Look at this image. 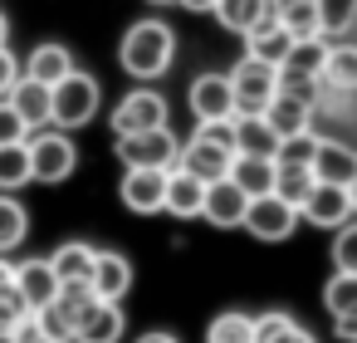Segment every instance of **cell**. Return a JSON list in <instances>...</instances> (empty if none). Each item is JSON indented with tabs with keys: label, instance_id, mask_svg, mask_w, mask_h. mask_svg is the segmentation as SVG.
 <instances>
[{
	"label": "cell",
	"instance_id": "obj_21",
	"mask_svg": "<svg viewBox=\"0 0 357 343\" xmlns=\"http://www.w3.org/2000/svg\"><path fill=\"white\" fill-rule=\"evenodd\" d=\"M235 152H255V157H274L279 152V133L264 123V113H235Z\"/></svg>",
	"mask_w": 357,
	"mask_h": 343
},
{
	"label": "cell",
	"instance_id": "obj_13",
	"mask_svg": "<svg viewBox=\"0 0 357 343\" xmlns=\"http://www.w3.org/2000/svg\"><path fill=\"white\" fill-rule=\"evenodd\" d=\"M298 221L318 226V231H337L352 221V201H347V187H333V182H313V191L303 196L298 206Z\"/></svg>",
	"mask_w": 357,
	"mask_h": 343
},
{
	"label": "cell",
	"instance_id": "obj_33",
	"mask_svg": "<svg viewBox=\"0 0 357 343\" xmlns=\"http://www.w3.org/2000/svg\"><path fill=\"white\" fill-rule=\"evenodd\" d=\"M323 309L337 319V314H352L357 309V275L347 270H333V279L323 284Z\"/></svg>",
	"mask_w": 357,
	"mask_h": 343
},
{
	"label": "cell",
	"instance_id": "obj_30",
	"mask_svg": "<svg viewBox=\"0 0 357 343\" xmlns=\"http://www.w3.org/2000/svg\"><path fill=\"white\" fill-rule=\"evenodd\" d=\"M274 20L294 40H308V35H318V0H274Z\"/></svg>",
	"mask_w": 357,
	"mask_h": 343
},
{
	"label": "cell",
	"instance_id": "obj_43",
	"mask_svg": "<svg viewBox=\"0 0 357 343\" xmlns=\"http://www.w3.org/2000/svg\"><path fill=\"white\" fill-rule=\"evenodd\" d=\"M333 328H337V338L357 343V309H352V314H337V319H333Z\"/></svg>",
	"mask_w": 357,
	"mask_h": 343
},
{
	"label": "cell",
	"instance_id": "obj_6",
	"mask_svg": "<svg viewBox=\"0 0 357 343\" xmlns=\"http://www.w3.org/2000/svg\"><path fill=\"white\" fill-rule=\"evenodd\" d=\"M230 89H235V113H264V103L279 94V69L245 54L235 69H230Z\"/></svg>",
	"mask_w": 357,
	"mask_h": 343
},
{
	"label": "cell",
	"instance_id": "obj_49",
	"mask_svg": "<svg viewBox=\"0 0 357 343\" xmlns=\"http://www.w3.org/2000/svg\"><path fill=\"white\" fill-rule=\"evenodd\" d=\"M0 343H15V338H10V328H0Z\"/></svg>",
	"mask_w": 357,
	"mask_h": 343
},
{
	"label": "cell",
	"instance_id": "obj_24",
	"mask_svg": "<svg viewBox=\"0 0 357 343\" xmlns=\"http://www.w3.org/2000/svg\"><path fill=\"white\" fill-rule=\"evenodd\" d=\"M274 157H255V152H235V167H230V177L240 182V191L245 196H264V191H274Z\"/></svg>",
	"mask_w": 357,
	"mask_h": 343
},
{
	"label": "cell",
	"instance_id": "obj_28",
	"mask_svg": "<svg viewBox=\"0 0 357 343\" xmlns=\"http://www.w3.org/2000/svg\"><path fill=\"white\" fill-rule=\"evenodd\" d=\"M328 89H342L352 94L357 89V45H328V59H323V74H318Z\"/></svg>",
	"mask_w": 357,
	"mask_h": 343
},
{
	"label": "cell",
	"instance_id": "obj_8",
	"mask_svg": "<svg viewBox=\"0 0 357 343\" xmlns=\"http://www.w3.org/2000/svg\"><path fill=\"white\" fill-rule=\"evenodd\" d=\"M172 123V108L157 89H132L118 108H113V138H128V133H147V128H167Z\"/></svg>",
	"mask_w": 357,
	"mask_h": 343
},
{
	"label": "cell",
	"instance_id": "obj_11",
	"mask_svg": "<svg viewBox=\"0 0 357 343\" xmlns=\"http://www.w3.org/2000/svg\"><path fill=\"white\" fill-rule=\"evenodd\" d=\"M186 103H191L196 123L235 118V89H230V74H196L191 89H186Z\"/></svg>",
	"mask_w": 357,
	"mask_h": 343
},
{
	"label": "cell",
	"instance_id": "obj_2",
	"mask_svg": "<svg viewBox=\"0 0 357 343\" xmlns=\"http://www.w3.org/2000/svg\"><path fill=\"white\" fill-rule=\"evenodd\" d=\"M98 79L93 74H84V69H74V74H64L54 89H50V128H64V133H74V128H84L93 113H98Z\"/></svg>",
	"mask_w": 357,
	"mask_h": 343
},
{
	"label": "cell",
	"instance_id": "obj_41",
	"mask_svg": "<svg viewBox=\"0 0 357 343\" xmlns=\"http://www.w3.org/2000/svg\"><path fill=\"white\" fill-rule=\"evenodd\" d=\"M10 338H15V343H54V338L35 323V314H30V319H20V323L10 328Z\"/></svg>",
	"mask_w": 357,
	"mask_h": 343
},
{
	"label": "cell",
	"instance_id": "obj_26",
	"mask_svg": "<svg viewBox=\"0 0 357 343\" xmlns=\"http://www.w3.org/2000/svg\"><path fill=\"white\" fill-rule=\"evenodd\" d=\"M245 45H250V54H255V59H264V64H274V69H279V64H284V54H289V45H294V35H289L279 20H264L259 30H250V35H245Z\"/></svg>",
	"mask_w": 357,
	"mask_h": 343
},
{
	"label": "cell",
	"instance_id": "obj_25",
	"mask_svg": "<svg viewBox=\"0 0 357 343\" xmlns=\"http://www.w3.org/2000/svg\"><path fill=\"white\" fill-rule=\"evenodd\" d=\"M255 343H318L308 328H298V319L294 314H284V309H269V314H259L255 319Z\"/></svg>",
	"mask_w": 357,
	"mask_h": 343
},
{
	"label": "cell",
	"instance_id": "obj_48",
	"mask_svg": "<svg viewBox=\"0 0 357 343\" xmlns=\"http://www.w3.org/2000/svg\"><path fill=\"white\" fill-rule=\"evenodd\" d=\"M347 201H352V216H357V177L347 182Z\"/></svg>",
	"mask_w": 357,
	"mask_h": 343
},
{
	"label": "cell",
	"instance_id": "obj_23",
	"mask_svg": "<svg viewBox=\"0 0 357 343\" xmlns=\"http://www.w3.org/2000/svg\"><path fill=\"white\" fill-rule=\"evenodd\" d=\"M20 74H25V79H35V84H45V89H54L64 74H74V54H69L64 45H40Z\"/></svg>",
	"mask_w": 357,
	"mask_h": 343
},
{
	"label": "cell",
	"instance_id": "obj_15",
	"mask_svg": "<svg viewBox=\"0 0 357 343\" xmlns=\"http://www.w3.org/2000/svg\"><path fill=\"white\" fill-rule=\"evenodd\" d=\"M264 123H269V128H274L279 138H294V133L313 128V98L279 89V94H274V98L264 103Z\"/></svg>",
	"mask_w": 357,
	"mask_h": 343
},
{
	"label": "cell",
	"instance_id": "obj_36",
	"mask_svg": "<svg viewBox=\"0 0 357 343\" xmlns=\"http://www.w3.org/2000/svg\"><path fill=\"white\" fill-rule=\"evenodd\" d=\"M274 167H279V162H274ZM313 182H318L313 167H279V172H274V191H279L289 206H303V196L313 191Z\"/></svg>",
	"mask_w": 357,
	"mask_h": 343
},
{
	"label": "cell",
	"instance_id": "obj_32",
	"mask_svg": "<svg viewBox=\"0 0 357 343\" xmlns=\"http://www.w3.org/2000/svg\"><path fill=\"white\" fill-rule=\"evenodd\" d=\"M206 343H255V314L225 309L206 323Z\"/></svg>",
	"mask_w": 357,
	"mask_h": 343
},
{
	"label": "cell",
	"instance_id": "obj_16",
	"mask_svg": "<svg viewBox=\"0 0 357 343\" xmlns=\"http://www.w3.org/2000/svg\"><path fill=\"white\" fill-rule=\"evenodd\" d=\"M89 284H93L98 299L123 304L128 289H132V265H128V255H118V250H98V255H93V275H89Z\"/></svg>",
	"mask_w": 357,
	"mask_h": 343
},
{
	"label": "cell",
	"instance_id": "obj_17",
	"mask_svg": "<svg viewBox=\"0 0 357 343\" xmlns=\"http://www.w3.org/2000/svg\"><path fill=\"white\" fill-rule=\"evenodd\" d=\"M15 289L25 294V304H30V314H35V309H45V304L59 294V275L50 270V260H20V265H15Z\"/></svg>",
	"mask_w": 357,
	"mask_h": 343
},
{
	"label": "cell",
	"instance_id": "obj_5",
	"mask_svg": "<svg viewBox=\"0 0 357 343\" xmlns=\"http://www.w3.org/2000/svg\"><path fill=\"white\" fill-rule=\"evenodd\" d=\"M113 152H118L123 167H167V172H172L181 143H176V133H172V123H167V128H147V133H128V138H118Z\"/></svg>",
	"mask_w": 357,
	"mask_h": 343
},
{
	"label": "cell",
	"instance_id": "obj_10",
	"mask_svg": "<svg viewBox=\"0 0 357 343\" xmlns=\"http://www.w3.org/2000/svg\"><path fill=\"white\" fill-rule=\"evenodd\" d=\"M176 167H186V172H191V177H201V182H220V177H230V167H235V147H230V143H220V138L196 133L191 143H181Z\"/></svg>",
	"mask_w": 357,
	"mask_h": 343
},
{
	"label": "cell",
	"instance_id": "obj_22",
	"mask_svg": "<svg viewBox=\"0 0 357 343\" xmlns=\"http://www.w3.org/2000/svg\"><path fill=\"white\" fill-rule=\"evenodd\" d=\"M6 98H10V108L25 118V128H50V89H45V84H35V79L20 74Z\"/></svg>",
	"mask_w": 357,
	"mask_h": 343
},
{
	"label": "cell",
	"instance_id": "obj_44",
	"mask_svg": "<svg viewBox=\"0 0 357 343\" xmlns=\"http://www.w3.org/2000/svg\"><path fill=\"white\" fill-rule=\"evenodd\" d=\"M137 343H181V338H176V333H162V328H152V333H142Z\"/></svg>",
	"mask_w": 357,
	"mask_h": 343
},
{
	"label": "cell",
	"instance_id": "obj_50",
	"mask_svg": "<svg viewBox=\"0 0 357 343\" xmlns=\"http://www.w3.org/2000/svg\"><path fill=\"white\" fill-rule=\"evenodd\" d=\"M147 6H176V0H147Z\"/></svg>",
	"mask_w": 357,
	"mask_h": 343
},
{
	"label": "cell",
	"instance_id": "obj_42",
	"mask_svg": "<svg viewBox=\"0 0 357 343\" xmlns=\"http://www.w3.org/2000/svg\"><path fill=\"white\" fill-rule=\"evenodd\" d=\"M15 79H20V64H15V54H10V50H0V98H6V94L15 89Z\"/></svg>",
	"mask_w": 357,
	"mask_h": 343
},
{
	"label": "cell",
	"instance_id": "obj_37",
	"mask_svg": "<svg viewBox=\"0 0 357 343\" xmlns=\"http://www.w3.org/2000/svg\"><path fill=\"white\" fill-rule=\"evenodd\" d=\"M35 323H40V328H45L54 343H74V319H69V314H64L54 299H50L45 309H35Z\"/></svg>",
	"mask_w": 357,
	"mask_h": 343
},
{
	"label": "cell",
	"instance_id": "obj_40",
	"mask_svg": "<svg viewBox=\"0 0 357 343\" xmlns=\"http://www.w3.org/2000/svg\"><path fill=\"white\" fill-rule=\"evenodd\" d=\"M25 138H30L25 118L10 108V98H0V143H25Z\"/></svg>",
	"mask_w": 357,
	"mask_h": 343
},
{
	"label": "cell",
	"instance_id": "obj_38",
	"mask_svg": "<svg viewBox=\"0 0 357 343\" xmlns=\"http://www.w3.org/2000/svg\"><path fill=\"white\" fill-rule=\"evenodd\" d=\"M333 270L357 275V216H352L347 226H337V240H333Z\"/></svg>",
	"mask_w": 357,
	"mask_h": 343
},
{
	"label": "cell",
	"instance_id": "obj_19",
	"mask_svg": "<svg viewBox=\"0 0 357 343\" xmlns=\"http://www.w3.org/2000/svg\"><path fill=\"white\" fill-rule=\"evenodd\" d=\"M230 35H250L259 30L264 20H274V0H215V10H211Z\"/></svg>",
	"mask_w": 357,
	"mask_h": 343
},
{
	"label": "cell",
	"instance_id": "obj_31",
	"mask_svg": "<svg viewBox=\"0 0 357 343\" xmlns=\"http://www.w3.org/2000/svg\"><path fill=\"white\" fill-rule=\"evenodd\" d=\"M93 245H84V240H69V245H59L54 255H50V270L59 275V284L64 279H89L93 275Z\"/></svg>",
	"mask_w": 357,
	"mask_h": 343
},
{
	"label": "cell",
	"instance_id": "obj_1",
	"mask_svg": "<svg viewBox=\"0 0 357 343\" xmlns=\"http://www.w3.org/2000/svg\"><path fill=\"white\" fill-rule=\"evenodd\" d=\"M172 59H176V35H172V25H162V20H137V25H128V35H123V45H118L123 74H132V79H162V74L172 69Z\"/></svg>",
	"mask_w": 357,
	"mask_h": 343
},
{
	"label": "cell",
	"instance_id": "obj_14",
	"mask_svg": "<svg viewBox=\"0 0 357 343\" xmlns=\"http://www.w3.org/2000/svg\"><path fill=\"white\" fill-rule=\"evenodd\" d=\"M245 206H250V196L240 191V182H235V177L206 182V206H201V216H206L211 226H220V231H235V226L245 221Z\"/></svg>",
	"mask_w": 357,
	"mask_h": 343
},
{
	"label": "cell",
	"instance_id": "obj_35",
	"mask_svg": "<svg viewBox=\"0 0 357 343\" xmlns=\"http://www.w3.org/2000/svg\"><path fill=\"white\" fill-rule=\"evenodd\" d=\"M313 152H318V133L303 128V133H294V138H279L274 162H279V167H313Z\"/></svg>",
	"mask_w": 357,
	"mask_h": 343
},
{
	"label": "cell",
	"instance_id": "obj_9",
	"mask_svg": "<svg viewBox=\"0 0 357 343\" xmlns=\"http://www.w3.org/2000/svg\"><path fill=\"white\" fill-rule=\"evenodd\" d=\"M123 333H128V314L113 299H98L93 294L74 314V343H123Z\"/></svg>",
	"mask_w": 357,
	"mask_h": 343
},
{
	"label": "cell",
	"instance_id": "obj_3",
	"mask_svg": "<svg viewBox=\"0 0 357 343\" xmlns=\"http://www.w3.org/2000/svg\"><path fill=\"white\" fill-rule=\"evenodd\" d=\"M30 167H35V182H45V187L69 182L74 167H79V147H74V138H69L64 128H59V133L40 128V133L30 138Z\"/></svg>",
	"mask_w": 357,
	"mask_h": 343
},
{
	"label": "cell",
	"instance_id": "obj_29",
	"mask_svg": "<svg viewBox=\"0 0 357 343\" xmlns=\"http://www.w3.org/2000/svg\"><path fill=\"white\" fill-rule=\"evenodd\" d=\"M30 235V211L15 201V191H0V255H10Z\"/></svg>",
	"mask_w": 357,
	"mask_h": 343
},
{
	"label": "cell",
	"instance_id": "obj_39",
	"mask_svg": "<svg viewBox=\"0 0 357 343\" xmlns=\"http://www.w3.org/2000/svg\"><path fill=\"white\" fill-rule=\"evenodd\" d=\"M20 319H30V304H25V294L15 284H6L0 289V328H15Z\"/></svg>",
	"mask_w": 357,
	"mask_h": 343
},
{
	"label": "cell",
	"instance_id": "obj_46",
	"mask_svg": "<svg viewBox=\"0 0 357 343\" xmlns=\"http://www.w3.org/2000/svg\"><path fill=\"white\" fill-rule=\"evenodd\" d=\"M6 284H15V265H10L6 255H0V289H6Z\"/></svg>",
	"mask_w": 357,
	"mask_h": 343
},
{
	"label": "cell",
	"instance_id": "obj_4",
	"mask_svg": "<svg viewBox=\"0 0 357 343\" xmlns=\"http://www.w3.org/2000/svg\"><path fill=\"white\" fill-rule=\"evenodd\" d=\"M323 59H328V45H323V35L294 40V45H289V54H284V64H279V89L313 98V89L323 84V79H318V74H323Z\"/></svg>",
	"mask_w": 357,
	"mask_h": 343
},
{
	"label": "cell",
	"instance_id": "obj_27",
	"mask_svg": "<svg viewBox=\"0 0 357 343\" xmlns=\"http://www.w3.org/2000/svg\"><path fill=\"white\" fill-rule=\"evenodd\" d=\"M30 182H35L30 143H0V191H20Z\"/></svg>",
	"mask_w": 357,
	"mask_h": 343
},
{
	"label": "cell",
	"instance_id": "obj_18",
	"mask_svg": "<svg viewBox=\"0 0 357 343\" xmlns=\"http://www.w3.org/2000/svg\"><path fill=\"white\" fill-rule=\"evenodd\" d=\"M313 177L318 182H333V187H347L357 177V152L347 143H333V138H318V152H313Z\"/></svg>",
	"mask_w": 357,
	"mask_h": 343
},
{
	"label": "cell",
	"instance_id": "obj_45",
	"mask_svg": "<svg viewBox=\"0 0 357 343\" xmlns=\"http://www.w3.org/2000/svg\"><path fill=\"white\" fill-rule=\"evenodd\" d=\"M176 6H186V10H196V15H206V10H215V0H176Z\"/></svg>",
	"mask_w": 357,
	"mask_h": 343
},
{
	"label": "cell",
	"instance_id": "obj_7",
	"mask_svg": "<svg viewBox=\"0 0 357 343\" xmlns=\"http://www.w3.org/2000/svg\"><path fill=\"white\" fill-rule=\"evenodd\" d=\"M255 240H289L294 235V226H298V206H289L279 191H264V196H250V206H245V221H240Z\"/></svg>",
	"mask_w": 357,
	"mask_h": 343
},
{
	"label": "cell",
	"instance_id": "obj_12",
	"mask_svg": "<svg viewBox=\"0 0 357 343\" xmlns=\"http://www.w3.org/2000/svg\"><path fill=\"white\" fill-rule=\"evenodd\" d=\"M118 196L132 216H157L167 201V167H128Z\"/></svg>",
	"mask_w": 357,
	"mask_h": 343
},
{
	"label": "cell",
	"instance_id": "obj_47",
	"mask_svg": "<svg viewBox=\"0 0 357 343\" xmlns=\"http://www.w3.org/2000/svg\"><path fill=\"white\" fill-rule=\"evenodd\" d=\"M6 40H10V20L0 15V50H6Z\"/></svg>",
	"mask_w": 357,
	"mask_h": 343
},
{
	"label": "cell",
	"instance_id": "obj_34",
	"mask_svg": "<svg viewBox=\"0 0 357 343\" xmlns=\"http://www.w3.org/2000/svg\"><path fill=\"white\" fill-rule=\"evenodd\" d=\"M357 25V0H318V35H347Z\"/></svg>",
	"mask_w": 357,
	"mask_h": 343
},
{
	"label": "cell",
	"instance_id": "obj_20",
	"mask_svg": "<svg viewBox=\"0 0 357 343\" xmlns=\"http://www.w3.org/2000/svg\"><path fill=\"white\" fill-rule=\"evenodd\" d=\"M201 206H206V182L191 177L186 167H172L167 172V201H162V211H172V216H201Z\"/></svg>",
	"mask_w": 357,
	"mask_h": 343
}]
</instances>
